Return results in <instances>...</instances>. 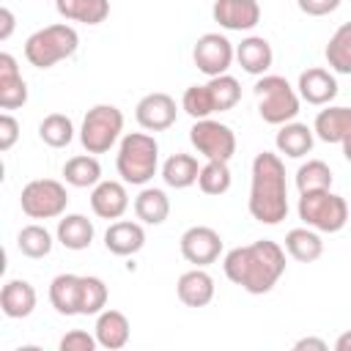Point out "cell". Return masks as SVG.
Instances as JSON below:
<instances>
[{"label":"cell","instance_id":"obj_1","mask_svg":"<svg viewBox=\"0 0 351 351\" xmlns=\"http://www.w3.org/2000/svg\"><path fill=\"white\" fill-rule=\"evenodd\" d=\"M225 277L252 296L269 293L285 274V250L271 239H258L244 247H233L222 261Z\"/></svg>","mask_w":351,"mask_h":351},{"label":"cell","instance_id":"obj_2","mask_svg":"<svg viewBox=\"0 0 351 351\" xmlns=\"http://www.w3.org/2000/svg\"><path fill=\"white\" fill-rule=\"evenodd\" d=\"M247 208L252 219L263 225H280L288 217V184H285V165L277 154L261 151L252 159V184Z\"/></svg>","mask_w":351,"mask_h":351},{"label":"cell","instance_id":"obj_3","mask_svg":"<svg viewBox=\"0 0 351 351\" xmlns=\"http://www.w3.org/2000/svg\"><path fill=\"white\" fill-rule=\"evenodd\" d=\"M115 167H118L121 181L145 186L156 176V167H159V143L154 140V134H145V132L123 134L118 145Z\"/></svg>","mask_w":351,"mask_h":351},{"label":"cell","instance_id":"obj_4","mask_svg":"<svg viewBox=\"0 0 351 351\" xmlns=\"http://www.w3.org/2000/svg\"><path fill=\"white\" fill-rule=\"evenodd\" d=\"M77 47H80L77 30L66 22H55V25H47L41 30H36L33 36H27L25 58L36 69H52L55 63L71 58L77 52Z\"/></svg>","mask_w":351,"mask_h":351},{"label":"cell","instance_id":"obj_5","mask_svg":"<svg viewBox=\"0 0 351 351\" xmlns=\"http://www.w3.org/2000/svg\"><path fill=\"white\" fill-rule=\"evenodd\" d=\"M255 99L258 115L271 126H282L299 115V90L280 74H263L255 82Z\"/></svg>","mask_w":351,"mask_h":351},{"label":"cell","instance_id":"obj_6","mask_svg":"<svg viewBox=\"0 0 351 351\" xmlns=\"http://www.w3.org/2000/svg\"><path fill=\"white\" fill-rule=\"evenodd\" d=\"M296 211H299V219L307 228H315L318 233H337L348 222V203L332 189L302 192Z\"/></svg>","mask_w":351,"mask_h":351},{"label":"cell","instance_id":"obj_7","mask_svg":"<svg viewBox=\"0 0 351 351\" xmlns=\"http://www.w3.org/2000/svg\"><path fill=\"white\" fill-rule=\"evenodd\" d=\"M123 132V112L115 104H93L80 126V143L88 154H107Z\"/></svg>","mask_w":351,"mask_h":351},{"label":"cell","instance_id":"obj_8","mask_svg":"<svg viewBox=\"0 0 351 351\" xmlns=\"http://www.w3.org/2000/svg\"><path fill=\"white\" fill-rule=\"evenodd\" d=\"M19 206L30 219H55L66 214L69 192L55 178H33L22 186Z\"/></svg>","mask_w":351,"mask_h":351},{"label":"cell","instance_id":"obj_9","mask_svg":"<svg viewBox=\"0 0 351 351\" xmlns=\"http://www.w3.org/2000/svg\"><path fill=\"white\" fill-rule=\"evenodd\" d=\"M189 143L195 151L206 159H222L230 162L236 154V134L228 123L214 121V118H200L189 129Z\"/></svg>","mask_w":351,"mask_h":351},{"label":"cell","instance_id":"obj_10","mask_svg":"<svg viewBox=\"0 0 351 351\" xmlns=\"http://www.w3.org/2000/svg\"><path fill=\"white\" fill-rule=\"evenodd\" d=\"M233 58H236V49L222 33H203L192 47V60L197 71H203L206 77L228 74Z\"/></svg>","mask_w":351,"mask_h":351},{"label":"cell","instance_id":"obj_11","mask_svg":"<svg viewBox=\"0 0 351 351\" xmlns=\"http://www.w3.org/2000/svg\"><path fill=\"white\" fill-rule=\"evenodd\" d=\"M178 247H181V255H184L186 263L206 269L208 263H214L219 258V252H222V236L214 228H208V225H192V228H186L181 233Z\"/></svg>","mask_w":351,"mask_h":351},{"label":"cell","instance_id":"obj_12","mask_svg":"<svg viewBox=\"0 0 351 351\" xmlns=\"http://www.w3.org/2000/svg\"><path fill=\"white\" fill-rule=\"evenodd\" d=\"M176 115H178L176 99L170 93H162V90L145 93L137 101V107H134V118H137V123L145 132H165V129H170L176 123Z\"/></svg>","mask_w":351,"mask_h":351},{"label":"cell","instance_id":"obj_13","mask_svg":"<svg viewBox=\"0 0 351 351\" xmlns=\"http://www.w3.org/2000/svg\"><path fill=\"white\" fill-rule=\"evenodd\" d=\"M211 16L225 30H252L261 22L258 0H214Z\"/></svg>","mask_w":351,"mask_h":351},{"label":"cell","instance_id":"obj_14","mask_svg":"<svg viewBox=\"0 0 351 351\" xmlns=\"http://www.w3.org/2000/svg\"><path fill=\"white\" fill-rule=\"evenodd\" d=\"M296 90H299V99H304L307 104L326 107L337 96V80H335L332 71H326L321 66H313V69H304L299 74Z\"/></svg>","mask_w":351,"mask_h":351},{"label":"cell","instance_id":"obj_15","mask_svg":"<svg viewBox=\"0 0 351 351\" xmlns=\"http://www.w3.org/2000/svg\"><path fill=\"white\" fill-rule=\"evenodd\" d=\"M90 208L101 219H121L129 208L126 181H99L90 192Z\"/></svg>","mask_w":351,"mask_h":351},{"label":"cell","instance_id":"obj_16","mask_svg":"<svg viewBox=\"0 0 351 351\" xmlns=\"http://www.w3.org/2000/svg\"><path fill=\"white\" fill-rule=\"evenodd\" d=\"M104 247H107V252H112V255H118V258L137 255V252L145 247V230H143V222L115 219V222L104 230Z\"/></svg>","mask_w":351,"mask_h":351},{"label":"cell","instance_id":"obj_17","mask_svg":"<svg viewBox=\"0 0 351 351\" xmlns=\"http://www.w3.org/2000/svg\"><path fill=\"white\" fill-rule=\"evenodd\" d=\"M27 101V82L19 74L16 58L11 52H0V107L19 110Z\"/></svg>","mask_w":351,"mask_h":351},{"label":"cell","instance_id":"obj_18","mask_svg":"<svg viewBox=\"0 0 351 351\" xmlns=\"http://www.w3.org/2000/svg\"><path fill=\"white\" fill-rule=\"evenodd\" d=\"M93 335H96V340H99L101 348H107V351H118V348H123V346L129 343L132 324H129V318H126L121 310L104 307V310L96 315Z\"/></svg>","mask_w":351,"mask_h":351},{"label":"cell","instance_id":"obj_19","mask_svg":"<svg viewBox=\"0 0 351 351\" xmlns=\"http://www.w3.org/2000/svg\"><path fill=\"white\" fill-rule=\"evenodd\" d=\"M176 293L186 307H206L214 299V277L203 266H195L178 277Z\"/></svg>","mask_w":351,"mask_h":351},{"label":"cell","instance_id":"obj_20","mask_svg":"<svg viewBox=\"0 0 351 351\" xmlns=\"http://www.w3.org/2000/svg\"><path fill=\"white\" fill-rule=\"evenodd\" d=\"M236 60L247 74L263 77L274 63V52H271V44L263 36H247L236 47Z\"/></svg>","mask_w":351,"mask_h":351},{"label":"cell","instance_id":"obj_21","mask_svg":"<svg viewBox=\"0 0 351 351\" xmlns=\"http://www.w3.org/2000/svg\"><path fill=\"white\" fill-rule=\"evenodd\" d=\"M36 288L27 280H8L0 291V310L5 318H27L36 310Z\"/></svg>","mask_w":351,"mask_h":351},{"label":"cell","instance_id":"obj_22","mask_svg":"<svg viewBox=\"0 0 351 351\" xmlns=\"http://www.w3.org/2000/svg\"><path fill=\"white\" fill-rule=\"evenodd\" d=\"M313 140H315V132L307 126V123H299V121H288L277 129V137H274V145L280 154L291 156V159H302L313 151Z\"/></svg>","mask_w":351,"mask_h":351},{"label":"cell","instance_id":"obj_23","mask_svg":"<svg viewBox=\"0 0 351 351\" xmlns=\"http://www.w3.org/2000/svg\"><path fill=\"white\" fill-rule=\"evenodd\" d=\"M96 230H93V222L85 217V214H63L58 219V230H55V239L66 247V250H88L90 241H93Z\"/></svg>","mask_w":351,"mask_h":351},{"label":"cell","instance_id":"obj_24","mask_svg":"<svg viewBox=\"0 0 351 351\" xmlns=\"http://www.w3.org/2000/svg\"><path fill=\"white\" fill-rule=\"evenodd\" d=\"M313 132L324 143H343L351 137V107H326L315 115Z\"/></svg>","mask_w":351,"mask_h":351},{"label":"cell","instance_id":"obj_25","mask_svg":"<svg viewBox=\"0 0 351 351\" xmlns=\"http://www.w3.org/2000/svg\"><path fill=\"white\" fill-rule=\"evenodd\" d=\"M80 285L82 277L80 274H58L49 282V304L55 307V313L60 315H80Z\"/></svg>","mask_w":351,"mask_h":351},{"label":"cell","instance_id":"obj_26","mask_svg":"<svg viewBox=\"0 0 351 351\" xmlns=\"http://www.w3.org/2000/svg\"><path fill=\"white\" fill-rule=\"evenodd\" d=\"M58 14L66 22L101 25L110 16V0H55Z\"/></svg>","mask_w":351,"mask_h":351},{"label":"cell","instance_id":"obj_27","mask_svg":"<svg viewBox=\"0 0 351 351\" xmlns=\"http://www.w3.org/2000/svg\"><path fill=\"white\" fill-rule=\"evenodd\" d=\"M134 217L143 225H162L170 217V197L165 195V189L143 186L134 197Z\"/></svg>","mask_w":351,"mask_h":351},{"label":"cell","instance_id":"obj_28","mask_svg":"<svg viewBox=\"0 0 351 351\" xmlns=\"http://www.w3.org/2000/svg\"><path fill=\"white\" fill-rule=\"evenodd\" d=\"M63 181L69 186H77V189H88V186L93 189L101 181V165H99L96 154H77V156L66 159Z\"/></svg>","mask_w":351,"mask_h":351},{"label":"cell","instance_id":"obj_29","mask_svg":"<svg viewBox=\"0 0 351 351\" xmlns=\"http://www.w3.org/2000/svg\"><path fill=\"white\" fill-rule=\"evenodd\" d=\"M285 252L299 263H313L324 255V241L315 228H293L285 233Z\"/></svg>","mask_w":351,"mask_h":351},{"label":"cell","instance_id":"obj_30","mask_svg":"<svg viewBox=\"0 0 351 351\" xmlns=\"http://www.w3.org/2000/svg\"><path fill=\"white\" fill-rule=\"evenodd\" d=\"M197 176H200V165L192 154H173L162 165V178L173 189H186L197 184Z\"/></svg>","mask_w":351,"mask_h":351},{"label":"cell","instance_id":"obj_31","mask_svg":"<svg viewBox=\"0 0 351 351\" xmlns=\"http://www.w3.org/2000/svg\"><path fill=\"white\" fill-rule=\"evenodd\" d=\"M324 55H326V63H329L332 71H337V74H351V22H343V25L332 33V38H329Z\"/></svg>","mask_w":351,"mask_h":351},{"label":"cell","instance_id":"obj_32","mask_svg":"<svg viewBox=\"0 0 351 351\" xmlns=\"http://www.w3.org/2000/svg\"><path fill=\"white\" fill-rule=\"evenodd\" d=\"M52 233L44 228V225H38V222H33V225H25L19 233H16V247H19V252L25 255V258H33V261H38V258H47L49 252H52Z\"/></svg>","mask_w":351,"mask_h":351},{"label":"cell","instance_id":"obj_33","mask_svg":"<svg viewBox=\"0 0 351 351\" xmlns=\"http://www.w3.org/2000/svg\"><path fill=\"white\" fill-rule=\"evenodd\" d=\"M230 167L222 159H206V165H200V176H197V186L203 195H225L230 189Z\"/></svg>","mask_w":351,"mask_h":351},{"label":"cell","instance_id":"obj_34","mask_svg":"<svg viewBox=\"0 0 351 351\" xmlns=\"http://www.w3.org/2000/svg\"><path fill=\"white\" fill-rule=\"evenodd\" d=\"M38 137L41 143H47L49 148H66L74 140V123L69 115L63 112H49L41 123H38Z\"/></svg>","mask_w":351,"mask_h":351},{"label":"cell","instance_id":"obj_35","mask_svg":"<svg viewBox=\"0 0 351 351\" xmlns=\"http://www.w3.org/2000/svg\"><path fill=\"white\" fill-rule=\"evenodd\" d=\"M107 299H110L107 282L101 277L82 274V285H80V315H99L107 307Z\"/></svg>","mask_w":351,"mask_h":351},{"label":"cell","instance_id":"obj_36","mask_svg":"<svg viewBox=\"0 0 351 351\" xmlns=\"http://www.w3.org/2000/svg\"><path fill=\"white\" fill-rule=\"evenodd\" d=\"M208 93H211V101H214V110L217 112H225V110H233L241 99V85L236 77L230 74H219V77H208Z\"/></svg>","mask_w":351,"mask_h":351},{"label":"cell","instance_id":"obj_37","mask_svg":"<svg viewBox=\"0 0 351 351\" xmlns=\"http://www.w3.org/2000/svg\"><path fill=\"white\" fill-rule=\"evenodd\" d=\"M296 186L302 192H318V189H332V170L321 159H307L296 170Z\"/></svg>","mask_w":351,"mask_h":351},{"label":"cell","instance_id":"obj_38","mask_svg":"<svg viewBox=\"0 0 351 351\" xmlns=\"http://www.w3.org/2000/svg\"><path fill=\"white\" fill-rule=\"evenodd\" d=\"M181 110H184L189 118H195V121L211 118V112H217V110H214L208 85H189V88L184 90V96H181Z\"/></svg>","mask_w":351,"mask_h":351},{"label":"cell","instance_id":"obj_39","mask_svg":"<svg viewBox=\"0 0 351 351\" xmlns=\"http://www.w3.org/2000/svg\"><path fill=\"white\" fill-rule=\"evenodd\" d=\"M96 346H99L96 335H88L85 329H71V332H66V335L60 337V343H58L60 351H93Z\"/></svg>","mask_w":351,"mask_h":351},{"label":"cell","instance_id":"obj_40","mask_svg":"<svg viewBox=\"0 0 351 351\" xmlns=\"http://www.w3.org/2000/svg\"><path fill=\"white\" fill-rule=\"evenodd\" d=\"M19 140V121L11 112L0 115V151H11Z\"/></svg>","mask_w":351,"mask_h":351},{"label":"cell","instance_id":"obj_41","mask_svg":"<svg viewBox=\"0 0 351 351\" xmlns=\"http://www.w3.org/2000/svg\"><path fill=\"white\" fill-rule=\"evenodd\" d=\"M296 5L307 16H326L340 8V0H296Z\"/></svg>","mask_w":351,"mask_h":351},{"label":"cell","instance_id":"obj_42","mask_svg":"<svg viewBox=\"0 0 351 351\" xmlns=\"http://www.w3.org/2000/svg\"><path fill=\"white\" fill-rule=\"evenodd\" d=\"M11 33H14V14H11V8H0V41H8L11 38Z\"/></svg>","mask_w":351,"mask_h":351},{"label":"cell","instance_id":"obj_43","mask_svg":"<svg viewBox=\"0 0 351 351\" xmlns=\"http://www.w3.org/2000/svg\"><path fill=\"white\" fill-rule=\"evenodd\" d=\"M293 348H296V351H304V348L326 351V348H329V343H326V340H321V337H302V340H296V343H293Z\"/></svg>","mask_w":351,"mask_h":351},{"label":"cell","instance_id":"obj_44","mask_svg":"<svg viewBox=\"0 0 351 351\" xmlns=\"http://www.w3.org/2000/svg\"><path fill=\"white\" fill-rule=\"evenodd\" d=\"M335 351H351V329L343 332V335L335 340Z\"/></svg>","mask_w":351,"mask_h":351},{"label":"cell","instance_id":"obj_45","mask_svg":"<svg viewBox=\"0 0 351 351\" xmlns=\"http://www.w3.org/2000/svg\"><path fill=\"white\" fill-rule=\"evenodd\" d=\"M340 145H343V156H346V159L351 162V137H346V140H343Z\"/></svg>","mask_w":351,"mask_h":351}]
</instances>
